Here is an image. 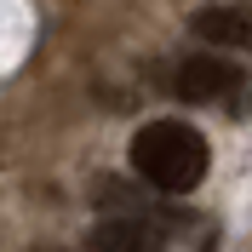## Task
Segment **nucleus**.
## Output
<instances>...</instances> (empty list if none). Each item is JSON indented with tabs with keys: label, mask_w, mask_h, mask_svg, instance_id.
I'll return each mask as SVG.
<instances>
[{
	"label": "nucleus",
	"mask_w": 252,
	"mask_h": 252,
	"mask_svg": "<svg viewBox=\"0 0 252 252\" xmlns=\"http://www.w3.org/2000/svg\"><path fill=\"white\" fill-rule=\"evenodd\" d=\"M92 252H166V235H160L149 218H103L92 229Z\"/></svg>",
	"instance_id": "3"
},
{
	"label": "nucleus",
	"mask_w": 252,
	"mask_h": 252,
	"mask_svg": "<svg viewBox=\"0 0 252 252\" xmlns=\"http://www.w3.org/2000/svg\"><path fill=\"white\" fill-rule=\"evenodd\" d=\"M189 29L201 34L206 46H252V17L241 6H201L189 17Z\"/></svg>",
	"instance_id": "4"
},
{
	"label": "nucleus",
	"mask_w": 252,
	"mask_h": 252,
	"mask_svg": "<svg viewBox=\"0 0 252 252\" xmlns=\"http://www.w3.org/2000/svg\"><path fill=\"white\" fill-rule=\"evenodd\" d=\"M178 97H189V103H223V109L247 115L252 109V75L241 63L218 58V52H189L178 63Z\"/></svg>",
	"instance_id": "2"
},
{
	"label": "nucleus",
	"mask_w": 252,
	"mask_h": 252,
	"mask_svg": "<svg viewBox=\"0 0 252 252\" xmlns=\"http://www.w3.org/2000/svg\"><path fill=\"white\" fill-rule=\"evenodd\" d=\"M206 166H212L206 138L189 121H149L132 138V172L160 195H189L206 178Z\"/></svg>",
	"instance_id": "1"
}]
</instances>
